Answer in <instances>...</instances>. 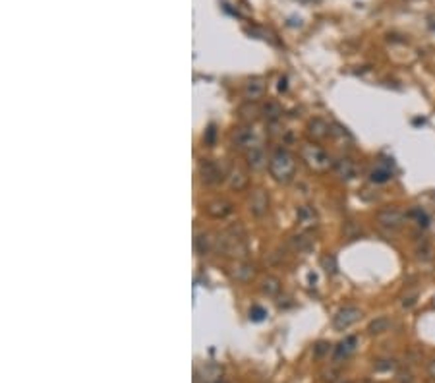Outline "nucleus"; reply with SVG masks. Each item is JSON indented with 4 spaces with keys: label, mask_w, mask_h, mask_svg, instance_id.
I'll use <instances>...</instances> for the list:
<instances>
[{
    "label": "nucleus",
    "mask_w": 435,
    "mask_h": 383,
    "mask_svg": "<svg viewBox=\"0 0 435 383\" xmlns=\"http://www.w3.org/2000/svg\"><path fill=\"white\" fill-rule=\"evenodd\" d=\"M427 373H429V377H433L435 379V358L429 362V366H427Z\"/></svg>",
    "instance_id": "28"
},
{
    "label": "nucleus",
    "mask_w": 435,
    "mask_h": 383,
    "mask_svg": "<svg viewBox=\"0 0 435 383\" xmlns=\"http://www.w3.org/2000/svg\"><path fill=\"white\" fill-rule=\"evenodd\" d=\"M217 250L225 256L232 258H246V244H244V234H236V227L229 229V232L221 234L217 238Z\"/></svg>",
    "instance_id": "2"
},
{
    "label": "nucleus",
    "mask_w": 435,
    "mask_h": 383,
    "mask_svg": "<svg viewBox=\"0 0 435 383\" xmlns=\"http://www.w3.org/2000/svg\"><path fill=\"white\" fill-rule=\"evenodd\" d=\"M389 327H391V319L385 318V316H381V318H375L373 321H371L368 331H370L371 335H381V333L389 331Z\"/></svg>",
    "instance_id": "17"
},
{
    "label": "nucleus",
    "mask_w": 435,
    "mask_h": 383,
    "mask_svg": "<svg viewBox=\"0 0 435 383\" xmlns=\"http://www.w3.org/2000/svg\"><path fill=\"white\" fill-rule=\"evenodd\" d=\"M370 180L371 182H375V184H385V182H389V180H391V171H387V168L379 166V168L371 171Z\"/></svg>",
    "instance_id": "22"
},
{
    "label": "nucleus",
    "mask_w": 435,
    "mask_h": 383,
    "mask_svg": "<svg viewBox=\"0 0 435 383\" xmlns=\"http://www.w3.org/2000/svg\"><path fill=\"white\" fill-rule=\"evenodd\" d=\"M263 112H265V116H267L269 120H277L279 114H281V109H279V105H275V103H267V107L263 109Z\"/></svg>",
    "instance_id": "25"
},
{
    "label": "nucleus",
    "mask_w": 435,
    "mask_h": 383,
    "mask_svg": "<svg viewBox=\"0 0 435 383\" xmlns=\"http://www.w3.org/2000/svg\"><path fill=\"white\" fill-rule=\"evenodd\" d=\"M234 142H236L238 147L250 151L253 147H259V136L255 134L253 128H240V130H236V134H234Z\"/></svg>",
    "instance_id": "7"
},
{
    "label": "nucleus",
    "mask_w": 435,
    "mask_h": 383,
    "mask_svg": "<svg viewBox=\"0 0 435 383\" xmlns=\"http://www.w3.org/2000/svg\"><path fill=\"white\" fill-rule=\"evenodd\" d=\"M279 290H281V283H279V279H275V277H267V279L263 281V292H265L267 296H275Z\"/></svg>",
    "instance_id": "24"
},
{
    "label": "nucleus",
    "mask_w": 435,
    "mask_h": 383,
    "mask_svg": "<svg viewBox=\"0 0 435 383\" xmlns=\"http://www.w3.org/2000/svg\"><path fill=\"white\" fill-rule=\"evenodd\" d=\"M404 221H406L404 213L395 207L381 209L379 213H377V223L387 230H399L404 225Z\"/></svg>",
    "instance_id": "5"
},
{
    "label": "nucleus",
    "mask_w": 435,
    "mask_h": 383,
    "mask_svg": "<svg viewBox=\"0 0 435 383\" xmlns=\"http://www.w3.org/2000/svg\"><path fill=\"white\" fill-rule=\"evenodd\" d=\"M408 217L416 221V225H418V227H424L425 229V227L429 225V217H427V213H425L422 207H412L410 211H408Z\"/></svg>",
    "instance_id": "20"
},
{
    "label": "nucleus",
    "mask_w": 435,
    "mask_h": 383,
    "mask_svg": "<svg viewBox=\"0 0 435 383\" xmlns=\"http://www.w3.org/2000/svg\"><path fill=\"white\" fill-rule=\"evenodd\" d=\"M360 318H362V310H360V308L344 306L335 314V318H333V327L337 329V331H344V329L352 327Z\"/></svg>",
    "instance_id": "4"
},
{
    "label": "nucleus",
    "mask_w": 435,
    "mask_h": 383,
    "mask_svg": "<svg viewBox=\"0 0 435 383\" xmlns=\"http://www.w3.org/2000/svg\"><path fill=\"white\" fill-rule=\"evenodd\" d=\"M265 316H267V312L261 306H253L250 310V319H253V321H261V319H265Z\"/></svg>",
    "instance_id": "27"
},
{
    "label": "nucleus",
    "mask_w": 435,
    "mask_h": 383,
    "mask_svg": "<svg viewBox=\"0 0 435 383\" xmlns=\"http://www.w3.org/2000/svg\"><path fill=\"white\" fill-rule=\"evenodd\" d=\"M356 347H358V339L356 337H346L344 341H340L338 343V347L335 349V360H346L350 354H354L356 351Z\"/></svg>",
    "instance_id": "9"
},
{
    "label": "nucleus",
    "mask_w": 435,
    "mask_h": 383,
    "mask_svg": "<svg viewBox=\"0 0 435 383\" xmlns=\"http://www.w3.org/2000/svg\"><path fill=\"white\" fill-rule=\"evenodd\" d=\"M302 159L306 161V164L310 166V168H314V171H327L329 166H331V159H329V155L319 147V145H304L302 147Z\"/></svg>",
    "instance_id": "3"
},
{
    "label": "nucleus",
    "mask_w": 435,
    "mask_h": 383,
    "mask_svg": "<svg viewBox=\"0 0 435 383\" xmlns=\"http://www.w3.org/2000/svg\"><path fill=\"white\" fill-rule=\"evenodd\" d=\"M217 383H225V381H217Z\"/></svg>",
    "instance_id": "29"
},
{
    "label": "nucleus",
    "mask_w": 435,
    "mask_h": 383,
    "mask_svg": "<svg viewBox=\"0 0 435 383\" xmlns=\"http://www.w3.org/2000/svg\"><path fill=\"white\" fill-rule=\"evenodd\" d=\"M321 263H323V267H325V271L329 275L337 273V260H335L333 256H325V258L321 260Z\"/></svg>",
    "instance_id": "26"
},
{
    "label": "nucleus",
    "mask_w": 435,
    "mask_h": 383,
    "mask_svg": "<svg viewBox=\"0 0 435 383\" xmlns=\"http://www.w3.org/2000/svg\"><path fill=\"white\" fill-rule=\"evenodd\" d=\"M269 171H271L273 178L277 182L286 184V182L292 180L294 173H296V161H294V157L288 151L279 149L271 157V161H269Z\"/></svg>",
    "instance_id": "1"
},
{
    "label": "nucleus",
    "mask_w": 435,
    "mask_h": 383,
    "mask_svg": "<svg viewBox=\"0 0 435 383\" xmlns=\"http://www.w3.org/2000/svg\"><path fill=\"white\" fill-rule=\"evenodd\" d=\"M296 217H298V223H300L302 227H316V223H317V213L312 207H308V205L298 207Z\"/></svg>",
    "instance_id": "14"
},
{
    "label": "nucleus",
    "mask_w": 435,
    "mask_h": 383,
    "mask_svg": "<svg viewBox=\"0 0 435 383\" xmlns=\"http://www.w3.org/2000/svg\"><path fill=\"white\" fill-rule=\"evenodd\" d=\"M199 175H201V180L205 182V184H219L221 180H223V168L219 166L215 161H207L203 159L201 163H199Z\"/></svg>",
    "instance_id": "6"
},
{
    "label": "nucleus",
    "mask_w": 435,
    "mask_h": 383,
    "mask_svg": "<svg viewBox=\"0 0 435 383\" xmlns=\"http://www.w3.org/2000/svg\"><path fill=\"white\" fill-rule=\"evenodd\" d=\"M263 91H265V83L261 79H250L248 83H244V95L250 101L259 99L263 95Z\"/></svg>",
    "instance_id": "15"
},
{
    "label": "nucleus",
    "mask_w": 435,
    "mask_h": 383,
    "mask_svg": "<svg viewBox=\"0 0 435 383\" xmlns=\"http://www.w3.org/2000/svg\"><path fill=\"white\" fill-rule=\"evenodd\" d=\"M335 171H337V175L340 176V178H344V180H352V178L356 176V164H354L352 159L342 157V159L335 161Z\"/></svg>",
    "instance_id": "10"
},
{
    "label": "nucleus",
    "mask_w": 435,
    "mask_h": 383,
    "mask_svg": "<svg viewBox=\"0 0 435 383\" xmlns=\"http://www.w3.org/2000/svg\"><path fill=\"white\" fill-rule=\"evenodd\" d=\"M221 375H223V368L215 364V362H207L199 368L197 372V377L203 383H217L221 381Z\"/></svg>",
    "instance_id": "8"
},
{
    "label": "nucleus",
    "mask_w": 435,
    "mask_h": 383,
    "mask_svg": "<svg viewBox=\"0 0 435 383\" xmlns=\"http://www.w3.org/2000/svg\"><path fill=\"white\" fill-rule=\"evenodd\" d=\"M250 207L255 215H263V213L267 211V207H269V197H267V194H265L263 190H255V192H253V196H251V199H250Z\"/></svg>",
    "instance_id": "11"
},
{
    "label": "nucleus",
    "mask_w": 435,
    "mask_h": 383,
    "mask_svg": "<svg viewBox=\"0 0 435 383\" xmlns=\"http://www.w3.org/2000/svg\"><path fill=\"white\" fill-rule=\"evenodd\" d=\"M211 244H213V238H211L209 234H205V232H199V234H196L194 246H196V250L201 253V256L211 250Z\"/></svg>",
    "instance_id": "18"
},
{
    "label": "nucleus",
    "mask_w": 435,
    "mask_h": 383,
    "mask_svg": "<svg viewBox=\"0 0 435 383\" xmlns=\"http://www.w3.org/2000/svg\"><path fill=\"white\" fill-rule=\"evenodd\" d=\"M246 159H248V164H250L253 171H261V168H265L267 166V157L263 153V149L261 147H253L248 151L246 155Z\"/></svg>",
    "instance_id": "13"
},
{
    "label": "nucleus",
    "mask_w": 435,
    "mask_h": 383,
    "mask_svg": "<svg viewBox=\"0 0 435 383\" xmlns=\"http://www.w3.org/2000/svg\"><path fill=\"white\" fill-rule=\"evenodd\" d=\"M232 277L240 281V283H248L251 277H253V267L248 265V263H240L234 267V271H232Z\"/></svg>",
    "instance_id": "16"
},
{
    "label": "nucleus",
    "mask_w": 435,
    "mask_h": 383,
    "mask_svg": "<svg viewBox=\"0 0 435 383\" xmlns=\"http://www.w3.org/2000/svg\"><path fill=\"white\" fill-rule=\"evenodd\" d=\"M205 211L211 215V217H227L232 207H230L229 201H225V199H215V201H209L205 205Z\"/></svg>",
    "instance_id": "12"
},
{
    "label": "nucleus",
    "mask_w": 435,
    "mask_h": 383,
    "mask_svg": "<svg viewBox=\"0 0 435 383\" xmlns=\"http://www.w3.org/2000/svg\"><path fill=\"white\" fill-rule=\"evenodd\" d=\"M290 244H292L294 250L304 252V250H308V248L312 246V238H310V236H306V234H296V236L290 238Z\"/></svg>",
    "instance_id": "21"
},
{
    "label": "nucleus",
    "mask_w": 435,
    "mask_h": 383,
    "mask_svg": "<svg viewBox=\"0 0 435 383\" xmlns=\"http://www.w3.org/2000/svg\"><path fill=\"white\" fill-rule=\"evenodd\" d=\"M310 134L314 138H325L329 134V124L325 120H321V118H316V120L310 122Z\"/></svg>",
    "instance_id": "19"
},
{
    "label": "nucleus",
    "mask_w": 435,
    "mask_h": 383,
    "mask_svg": "<svg viewBox=\"0 0 435 383\" xmlns=\"http://www.w3.org/2000/svg\"><path fill=\"white\" fill-rule=\"evenodd\" d=\"M229 182H230V186L232 188H236V190H242V188L246 186V182H248V178H246V175L242 173V171H232L229 176Z\"/></svg>",
    "instance_id": "23"
}]
</instances>
